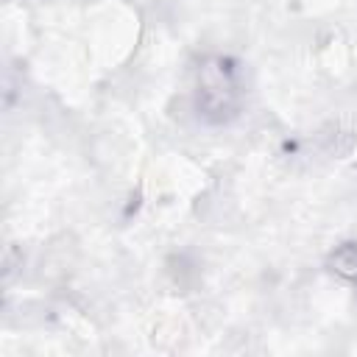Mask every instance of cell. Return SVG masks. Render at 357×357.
Returning <instances> with one entry per match:
<instances>
[{
    "instance_id": "cell-1",
    "label": "cell",
    "mask_w": 357,
    "mask_h": 357,
    "mask_svg": "<svg viewBox=\"0 0 357 357\" xmlns=\"http://www.w3.org/2000/svg\"><path fill=\"white\" fill-rule=\"evenodd\" d=\"M332 265H335V271H337L340 276L357 279V245H343V248H337L335 257H332Z\"/></svg>"
}]
</instances>
